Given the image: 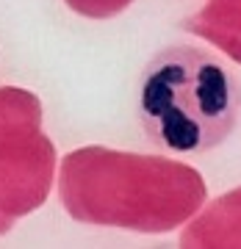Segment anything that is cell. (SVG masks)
I'll return each mask as SVG.
<instances>
[{
    "label": "cell",
    "mask_w": 241,
    "mask_h": 249,
    "mask_svg": "<svg viewBox=\"0 0 241 249\" xmlns=\"http://www.w3.org/2000/svg\"><path fill=\"white\" fill-rule=\"evenodd\" d=\"M136 111L142 130L158 150L208 152L233 133L241 91L219 58L188 45L152 55L139 78Z\"/></svg>",
    "instance_id": "cell-1"
}]
</instances>
